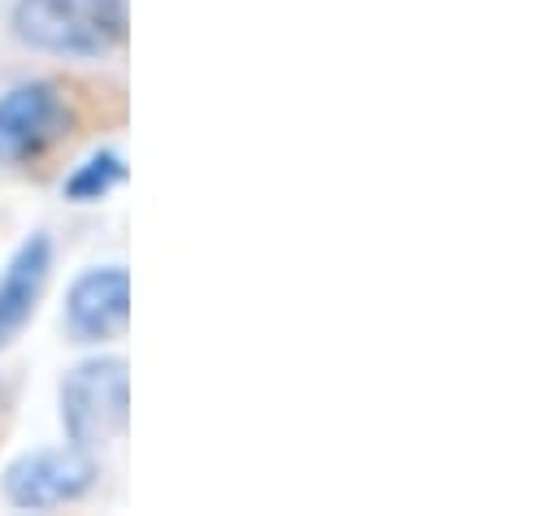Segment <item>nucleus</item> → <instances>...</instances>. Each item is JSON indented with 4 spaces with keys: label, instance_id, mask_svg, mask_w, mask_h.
<instances>
[{
    "label": "nucleus",
    "instance_id": "nucleus-1",
    "mask_svg": "<svg viewBox=\"0 0 560 516\" xmlns=\"http://www.w3.org/2000/svg\"><path fill=\"white\" fill-rule=\"evenodd\" d=\"M13 31L52 57H105L127 39V0H18Z\"/></svg>",
    "mask_w": 560,
    "mask_h": 516
},
{
    "label": "nucleus",
    "instance_id": "nucleus-2",
    "mask_svg": "<svg viewBox=\"0 0 560 516\" xmlns=\"http://www.w3.org/2000/svg\"><path fill=\"white\" fill-rule=\"evenodd\" d=\"M131 421V370L122 356H96L66 374L61 383V425L74 447H109Z\"/></svg>",
    "mask_w": 560,
    "mask_h": 516
},
{
    "label": "nucleus",
    "instance_id": "nucleus-3",
    "mask_svg": "<svg viewBox=\"0 0 560 516\" xmlns=\"http://www.w3.org/2000/svg\"><path fill=\"white\" fill-rule=\"evenodd\" d=\"M96 478H101V469H96L92 452L70 443V447H39V452L18 456L4 469L0 491L22 513H48V508L83 500L96 486Z\"/></svg>",
    "mask_w": 560,
    "mask_h": 516
},
{
    "label": "nucleus",
    "instance_id": "nucleus-4",
    "mask_svg": "<svg viewBox=\"0 0 560 516\" xmlns=\"http://www.w3.org/2000/svg\"><path fill=\"white\" fill-rule=\"evenodd\" d=\"M70 130V109L52 83H22L0 96V165H26Z\"/></svg>",
    "mask_w": 560,
    "mask_h": 516
},
{
    "label": "nucleus",
    "instance_id": "nucleus-5",
    "mask_svg": "<svg viewBox=\"0 0 560 516\" xmlns=\"http://www.w3.org/2000/svg\"><path fill=\"white\" fill-rule=\"evenodd\" d=\"M131 321V273L127 265H96L66 291V330L74 343H109Z\"/></svg>",
    "mask_w": 560,
    "mask_h": 516
},
{
    "label": "nucleus",
    "instance_id": "nucleus-6",
    "mask_svg": "<svg viewBox=\"0 0 560 516\" xmlns=\"http://www.w3.org/2000/svg\"><path fill=\"white\" fill-rule=\"evenodd\" d=\"M52 273V239L31 235L0 273V352L26 330Z\"/></svg>",
    "mask_w": 560,
    "mask_h": 516
},
{
    "label": "nucleus",
    "instance_id": "nucleus-7",
    "mask_svg": "<svg viewBox=\"0 0 560 516\" xmlns=\"http://www.w3.org/2000/svg\"><path fill=\"white\" fill-rule=\"evenodd\" d=\"M122 183H127V161H122V152H96V156H88V161L61 183V196L74 200V204H96V200H105L109 191H118Z\"/></svg>",
    "mask_w": 560,
    "mask_h": 516
}]
</instances>
